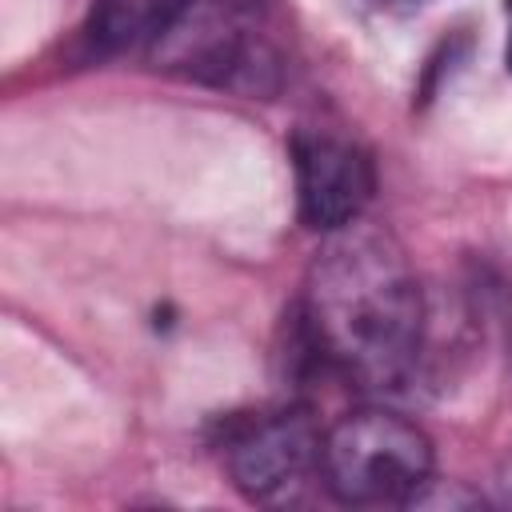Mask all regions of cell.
<instances>
[{
    "instance_id": "cell-4",
    "label": "cell",
    "mask_w": 512,
    "mask_h": 512,
    "mask_svg": "<svg viewBox=\"0 0 512 512\" xmlns=\"http://www.w3.org/2000/svg\"><path fill=\"white\" fill-rule=\"evenodd\" d=\"M320 428L308 408H280L232 420L224 432V464L248 500H272L308 468H320Z\"/></svg>"
},
{
    "instance_id": "cell-3",
    "label": "cell",
    "mask_w": 512,
    "mask_h": 512,
    "mask_svg": "<svg viewBox=\"0 0 512 512\" xmlns=\"http://www.w3.org/2000/svg\"><path fill=\"white\" fill-rule=\"evenodd\" d=\"M148 52L160 68L244 92H264L260 72L276 68L272 48L252 24V0H188Z\"/></svg>"
},
{
    "instance_id": "cell-9",
    "label": "cell",
    "mask_w": 512,
    "mask_h": 512,
    "mask_svg": "<svg viewBox=\"0 0 512 512\" xmlns=\"http://www.w3.org/2000/svg\"><path fill=\"white\" fill-rule=\"evenodd\" d=\"M508 12H512V0H508Z\"/></svg>"
},
{
    "instance_id": "cell-2",
    "label": "cell",
    "mask_w": 512,
    "mask_h": 512,
    "mask_svg": "<svg viewBox=\"0 0 512 512\" xmlns=\"http://www.w3.org/2000/svg\"><path fill=\"white\" fill-rule=\"evenodd\" d=\"M320 476L340 504H408L432 476V440L400 412L356 408L324 432Z\"/></svg>"
},
{
    "instance_id": "cell-7",
    "label": "cell",
    "mask_w": 512,
    "mask_h": 512,
    "mask_svg": "<svg viewBox=\"0 0 512 512\" xmlns=\"http://www.w3.org/2000/svg\"><path fill=\"white\" fill-rule=\"evenodd\" d=\"M492 484H496V500H500V504H512V460L500 468V476H496Z\"/></svg>"
},
{
    "instance_id": "cell-8",
    "label": "cell",
    "mask_w": 512,
    "mask_h": 512,
    "mask_svg": "<svg viewBox=\"0 0 512 512\" xmlns=\"http://www.w3.org/2000/svg\"><path fill=\"white\" fill-rule=\"evenodd\" d=\"M504 64H508V72H512V36H508V48H504Z\"/></svg>"
},
{
    "instance_id": "cell-6",
    "label": "cell",
    "mask_w": 512,
    "mask_h": 512,
    "mask_svg": "<svg viewBox=\"0 0 512 512\" xmlns=\"http://www.w3.org/2000/svg\"><path fill=\"white\" fill-rule=\"evenodd\" d=\"M188 0H96L88 16V36L100 52L152 48Z\"/></svg>"
},
{
    "instance_id": "cell-1",
    "label": "cell",
    "mask_w": 512,
    "mask_h": 512,
    "mask_svg": "<svg viewBox=\"0 0 512 512\" xmlns=\"http://www.w3.org/2000/svg\"><path fill=\"white\" fill-rule=\"evenodd\" d=\"M424 304L404 252L368 228H340L316 252L300 300V332L316 360L388 388L420 348Z\"/></svg>"
},
{
    "instance_id": "cell-5",
    "label": "cell",
    "mask_w": 512,
    "mask_h": 512,
    "mask_svg": "<svg viewBox=\"0 0 512 512\" xmlns=\"http://www.w3.org/2000/svg\"><path fill=\"white\" fill-rule=\"evenodd\" d=\"M292 164H296L300 220L316 232L348 228L372 200L376 188L372 160L356 140L340 132L300 128L292 136Z\"/></svg>"
}]
</instances>
